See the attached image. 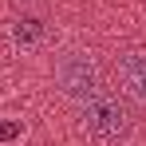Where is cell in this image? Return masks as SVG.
Returning a JSON list of instances; mask_svg holds the SVG:
<instances>
[{"instance_id": "7a4b0ae2", "label": "cell", "mask_w": 146, "mask_h": 146, "mask_svg": "<svg viewBox=\"0 0 146 146\" xmlns=\"http://www.w3.org/2000/svg\"><path fill=\"white\" fill-rule=\"evenodd\" d=\"M55 83L67 99H91L99 91V63L91 51H63L55 63Z\"/></svg>"}, {"instance_id": "3957f363", "label": "cell", "mask_w": 146, "mask_h": 146, "mask_svg": "<svg viewBox=\"0 0 146 146\" xmlns=\"http://www.w3.org/2000/svg\"><path fill=\"white\" fill-rule=\"evenodd\" d=\"M119 83L126 99L146 111V51H126L119 59Z\"/></svg>"}, {"instance_id": "6da1fadb", "label": "cell", "mask_w": 146, "mask_h": 146, "mask_svg": "<svg viewBox=\"0 0 146 146\" xmlns=\"http://www.w3.org/2000/svg\"><path fill=\"white\" fill-rule=\"evenodd\" d=\"M83 126L87 134H95L99 142H115L130 130V115L115 95H103L95 91L91 99H83Z\"/></svg>"}, {"instance_id": "277c9868", "label": "cell", "mask_w": 146, "mask_h": 146, "mask_svg": "<svg viewBox=\"0 0 146 146\" xmlns=\"http://www.w3.org/2000/svg\"><path fill=\"white\" fill-rule=\"evenodd\" d=\"M40 36H44V24H40V20H20V24H16V32H12V40H16L20 48L40 44Z\"/></svg>"}, {"instance_id": "5b68a950", "label": "cell", "mask_w": 146, "mask_h": 146, "mask_svg": "<svg viewBox=\"0 0 146 146\" xmlns=\"http://www.w3.org/2000/svg\"><path fill=\"white\" fill-rule=\"evenodd\" d=\"M20 134H24V122H20V119L0 122V142H12V138H20Z\"/></svg>"}]
</instances>
